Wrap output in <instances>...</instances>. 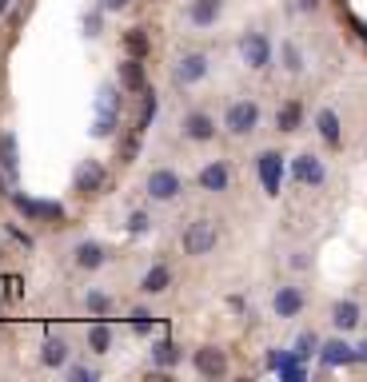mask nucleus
<instances>
[{
	"label": "nucleus",
	"instance_id": "c756f323",
	"mask_svg": "<svg viewBox=\"0 0 367 382\" xmlns=\"http://www.w3.org/2000/svg\"><path fill=\"white\" fill-rule=\"evenodd\" d=\"M156 111H160V100H156V92H148V96H144V111H140V124H136V131L148 128V124L156 120Z\"/></svg>",
	"mask_w": 367,
	"mask_h": 382
},
{
	"label": "nucleus",
	"instance_id": "4c0bfd02",
	"mask_svg": "<svg viewBox=\"0 0 367 382\" xmlns=\"http://www.w3.org/2000/svg\"><path fill=\"white\" fill-rule=\"evenodd\" d=\"M12 235H16V239H21L24 247H28V251H32V235H28V231H16V227H12Z\"/></svg>",
	"mask_w": 367,
	"mask_h": 382
},
{
	"label": "nucleus",
	"instance_id": "ea45409f",
	"mask_svg": "<svg viewBox=\"0 0 367 382\" xmlns=\"http://www.w3.org/2000/svg\"><path fill=\"white\" fill-rule=\"evenodd\" d=\"M356 354H359V362H367V339H363V342H359V346H356Z\"/></svg>",
	"mask_w": 367,
	"mask_h": 382
},
{
	"label": "nucleus",
	"instance_id": "a878e982",
	"mask_svg": "<svg viewBox=\"0 0 367 382\" xmlns=\"http://www.w3.org/2000/svg\"><path fill=\"white\" fill-rule=\"evenodd\" d=\"M88 346H92L96 354H108V346H112V331H108L104 322H96V327L88 331Z\"/></svg>",
	"mask_w": 367,
	"mask_h": 382
},
{
	"label": "nucleus",
	"instance_id": "6e6552de",
	"mask_svg": "<svg viewBox=\"0 0 367 382\" xmlns=\"http://www.w3.org/2000/svg\"><path fill=\"white\" fill-rule=\"evenodd\" d=\"M204 76H208V56L204 52H188V56H180V64L172 68V80L180 84V88L204 80Z\"/></svg>",
	"mask_w": 367,
	"mask_h": 382
},
{
	"label": "nucleus",
	"instance_id": "a19ab883",
	"mask_svg": "<svg viewBox=\"0 0 367 382\" xmlns=\"http://www.w3.org/2000/svg\"><path fill=\"white\" fill-rule=\"evenodd\" d=\"M12 9V0H0V12H9Z\"/></svg>",
	"mask_w": 367,
	"mask_h": 382
},
{
	"label": "nucleus",
	"instance_id": "ddd939ff",
	"mask_svg": "<svg viewBox=\"0 0 367 382\" xmlns=\"http://www.w3.org/2000/svg\"><path fill=\"white\" fill-rule=\"evenodd\" d=\"M196 183L204 191H228V183H232V171H228L224 160H212L200 168V175H196Z\"/></svg>",
	"mask_w": 367,
	"mask_h": 382
},
{
	"label": "nucleus",
	"instance_id": "c85d7f7f",
	"mask_svg": "<svg viewBox=\"0 0 367 382\" xmlns=\"http://www.w3.org/2000/svg\"><path fill=\"white\" fill-rule=\"evenodd\" d=\"M116 131V116H104V111H96V120H92V136L96 140H108Z\"/></svg>",
	"mask_w": 367,
	"mask_h": 382
},
{
	"label": "nucleus",
	"instance_id": "a211bd4d",
	"mask_svg": "<svg viewBox=\"0 0 367 382\" xmlns=\"http://www.w3.org/2000/svg\"><path fill=\"white\" fill-rule=\"evenodd\" d=\"M16 168H21L16 136H12V131H0V171H4V175H16Z\"/></svg>",
	"mask_w": 367,
	"mask_h": 382
},
{
	"label": "nucleus",
	"instance_id": "473e14b6",
	"mask_svg": "<svg viewBox=\"0 0 367 382\" xmlns=\"http://www.w3.org/2000/svg\"><path fill=\"white\" fill-rule=\"evenodd\" d=\"M68 378L72 382H96V371H88V366H68Z\"/></svg>",
	"mask_w": 367,
	"mask_h": 382
},
{
	"label": "nucleus",
	"instance_id": "1a4fd4ad",
	"mask_svg": "<svg viewBox=\"0 0 367 382\" xmlns=\"http://www.w3.org/2000/svg\"><path fill=\"white\" fill-rule=\"evenodd\" d=\"M292 175H296L299 183H312V187H319V183L327 180V168L319 155H312V151H304V155H296L292 160Z\"/></svg>",
	"mask_w": 367,
	"mask_h": 382
},
{
	"label": "nucleus",
	"instance_id": "f257e3e1",
	"mask_svg": "<svg viewBox=\"0 0 367 382\" xmlns=\"http://www.w3.org/2000/svg\"><path fill=\"white\" fill-rule=\"evenodd\" d=\"M224 128L232 131V136H248V131L260 128V104L255 100H235L232 108H228L224 116Z\"/></svg>",
	"mask_w": 367,
	"mask_h": 382
},
{
	"label": "nucleus",
	"instance_id": "9d476101",
	"mask_svg": "<svg viewBox=\"0 0 367 382\" xmlns=\"http://www.w3.org/2000/svg\"><path fill=\"white\" fill-rule=\"evenodd\" d=\"M192 362H196V371L204 374V378H224L228 374V354L220 351V346H200Z\"/></svg>",
	"mask_w": 367,
	"mask_h": 382
},
{
	"label": "nucleus",
	"instance_id": "7c9ffc66",
	"mask_svg": "<svg viewBox=\"0 0 367 382\" xmlns=\"http://www.w3.org/2000/svg\"><path fill=\"white\" fill-rule=\"evenodd\" d=\"M319 346H324V342H319L312 331H307V334H299V339H296V354H299V359H312V354H319Z\"/></svg>",
	"mask_w": 367,
	"mask_h": 382
},
{
	"label": "nucleus",
	"instance_id": "e433bc0d",
	"mask_svg": "<svg viewBox=\"0 0 367 382\" xmlns=\"http://www.w3.org/2000/svg\"><path fill=\"white\" fill-rule=\"evenodd\" d=\"M128 4H132V0H100L104 12H120V9H128Z\"/></svg>",
	"mask_w": 367,
	"mask_h": 382
},
{
	"label": "nucleus",
	"instance_id": "0eeeda50",
	"mask_svg": "<svg viewBox=\"0 0 367 382\" xmlns=\"http://www.w3.org/2000/svg\"><path fill=\"white\" fill-rule=\"evenodd\" d=\"M255 171H260V183H264L267 195H280V183H284V155H280V151H260Z\"/></svg>",
	"mask_w": 367,
	"mask_h": 382
},
{
	"label": "nucleus",
	"instance_id": "7ed1b4c3",
	"mask_svg": "<svg viewBox=\"0 0 367 382\" xmlns=\"http://www.w3.org/2000/svg\"><path fill=\"white\" fill-rule=\"evenodd\" d=\"M144 187H148V195H152L156 203H168L184 191V180H180V171H172V168H156Z\"/></svg>",
	"mask_w": 367,
	"mask_h": 382
},
{
	"label": "nucleus",
	"instance_id": "6ab92c4d",
	"mask_svg": "<svg viewBox=\"0 0 367 382\" xmlns=\"http://www.w3.org/2000/svg\"><path fill=\"white\" fill-rule=\"evenodd\" d=\"M76 267H84V271H96V267H104V247L100 243H76Z\"/></svg>",
	"mask_w": 367,
	"mask_h": 382
},
{
	"label": "nucleus",
	"instance_id": "393cba45",
	"mask_svg": "<svg viewBox=\"0 0 367 382\" xmlns=\"http://www.w3.org/2000/svg\"><path fill=\"white\" fill-rule=\"evenodd\" d=\"M124 48H128V56H148V48H152V40H148V32L144 28H128L124 32Z\"/></svg>",
	"mask_w": 367,
	"mask_h": 382
},
{
	"label": "nucleus",
	"instance_id": "5701e85b",
	"mask_svg": "<svg viewBox=\"0 0 367 382\" xmlns=\"http://www.w3.org/2000/svg\"><path fill=\"white\" fill-rule=\"evenodd\" d=\"M299 120H304V108H299V100H287L284 108L275 111V128H280V131H299Z\"/></svg>",
	"mask_w": 367,
	"mask_h": 382
},
{
	"label": "nucleus",
	"instance_id": "2f4dec72",
	"mask_svg": "<svg viewBox=\"0 0 367 382\" xmlns=\"http://www.w3.org/2000/svg\"><path fill=\"white\" fill-rule=\"evenodd\" d=\"M148 227H152V219H148V215H144V212H136L132 219H128V231H136V235H144V231H148Z\"/></svg>",
	"mask_w": 367,
	"mask_h": 382
},
{
	"label": "nucleus",
	"instance_id": "2eb2a0df",
	"mask_svg": "<svg viewBox=\"0 0 367 382\" xmlns=\"http://www.w3.org/2000/svg\"><path fill=\"white\" fill-rule=\"evenodd\" d=\"M359 319H363V311H359L356 299H339L331 302V322H336V331H356Z\"/></svg>",
	"mask_w": 367,
	"mask_h": 382
},
{
	"label": "nucleus",
	"instance_id": "c9c22d12",
	"mask_svg": "<svg viewBox=\"0 0 367 382\" xmlns=\"http://www.w3.org/2000/svg\"><path fill=\"white\" fill-rule=\"evenodd\" d=\"M84 302H88V311H108V299H104V295H84Z\"/></svg>",
	"mask_w": 367,
	"mask_h": 382
},
{
	"label": "nucleus",
	"instance_id": "cd10ccee",
	"mask_svg": "<svg viewBox=\"0 0 367 382\" xmlns=\"http://www.w3.org/2000/svg\"><path fill=\"white\" fill-rule=\"evenodd\" d=\"M280 56H284V68L292 72V76H296V72H304V52H299L292 40H287L284 48H280Z\"/></svg>",
	"mask_w": 367,
	"mask_h": 382
},
{
	"label": "nucleus",
	"instance_id": "412c9836",
	"mask_svg": "<svg viewBox=\"0 0 367 382\" xmlns=\"http://www.w3.org/2000/svg\"><path fill=\"white\" fill-rule=\"evenodd\" d=\"M168 283H172V271H168L164 263H156L152 271L140 279V291H144V295H160V291H168Z\"/></svg>",
	"mask_w": 367,
	"mask_h": 382
},
{
	"label": "nucleus",
	"instance_id": "4be33fe9",
	"mask_svg": "<svg viewBox=\"0 0 367 382\" xmlns=\"http://www.w3.org/2000/svg\"><path fill=\"white\" fill-rule=\"evenodd\" d=\"M41 362H44V366H68V342H64V339H44Z\"/></svg>",
	"mask_w": 367,
	"mask_h": 382
},
{
	"label": "nucleus",
	"instance_id": "f704fd0d",
	"mask_svg": "<svg viewBox=\"0 0 367 382\" xmlns=\"http://www.w3.org/2000/svg\"><path fill=\"white\" fill-rule=\"evenodd\" d=\"M100 12H88V16H84V28H88V36H100Z\"/></svg>",
	"mask_w": 367,
	"mask_h": 382
},
{
	"label": "nucleus",
	"instance_id": "423d86ee",
	"mask_svg": "<svg viewBox=\"0 0 367 382\" xmlns=\"http://www.w3.org/2000/svg\"><path fill=\"white\" fill-rule=\"evenodd\" d=\"M104 187H108V175H104V168L96 160H84L76 168V175H72V191H80V195H100Z\"/></svg>",
	"mask_w": 367,
	"mask_h": 382
},
{
	"label": "nucleus",
	"instance_id": "4468645a",
	"mask_svg": "<svg viewBox=\"0 0 367 382\" xmlns=\"http://www.w3.org/2000/svg\"><path fill=\"white\" fill-rule=\"evenodd\" d=\"M272 311L280 315V319H296V315L304 311V291H299V287H280L272 299Z\"/></svg>",
	"mask_w": 367,
	"mask_h": 382
},
{
	"label": "nucleus",
	"instance_id": "dca6fc26",
	"mask_svg": "<svg viewBox=\"0 0 367 382\" xmlns=\"http://www.w3.org/2000/svg\"><path fill=\"white\" fill-rule=\"evenodd\" d=\"M144 84H148V76H144V60H140V56H128V60L120 64V88L144 92Z\"/></svg>",
	"mask_w": 367,
	"mask_h": 382
},
{
	"label": "nucleus",
	"instance_id": "58836bf2",
	"mask_svg": "<svg viewBox=\"0 0 367 382\" xmlns=\"http://www.w3.org/2000/svg\"><path fill=\"white\" fill-rule=\"evenodd\" d=\"M299 9H304V12H312V9H319V0H299Z\"/></svg>",
	"mask_w": 367,
	"mask_h": 382
},
{
	"label": "nucleus",
	"instance_id": "b1692460",
	"mask_svg": "<svg viewBox=\"0 0 367 382\" xmlns=\"http://www.w3.org/2000/svg\"><path fill=\"white\" fill-rule=\"evenodd\" d=\"M180 359H184V351L176 346L172 339H164V342H156V346H152V362L160 366V371H168V366H176Z\"/></svg>",
	"mask_w": 367,
	"mask_h": 382
},
{
	"label": "nucleus",
	"instance_id": "f3484780",
	"mask_svg": "<svg viewBox=\"0 0 367 382\" xmlns=\"http://www.w3.org/2000/svg\"><path fill=\"white\" fill-rule=\"evenodd\" d=\"M220 9H224V0H192V9H188V21H192L196 28H208V24H216Z\"/></svg>",
	"mask_w": 367,
	"mask_h": 382
},
{
	"label": "nucleus",
	"instance_id": "39448f33",
	"mask_svg": "<svg viewBox=\"0 0 367 382\" xmlns=\"http://www.w3.org/2000/svg\"><path fill=\"white\" fill-rule=\"evenodd\" d=\"M240 56H244L248 68H267L272 64V40H267L264 32H248L244 40H240Z\"/></svg>",
	"mask_w": 367,
	"mask_h": 382
},
{
	"label": "nucleus",
	"instance_id": "f03ea898",
	"mask_svg": "<svg viewBox=\"0 0 367 382\" xmlns=\"http://www.w3.org/2000/svg\"><path fill=\"white\" fill-rule=\"evenodd\" d=\"M216 239H220L216 223L212 219H196V223H188V231H184V251L188 255H208L216 247Z\"/></svg>",
	"mask_w": 367,
	"mask_h": 382
},
{
	"label": "nucleus",
	"instance_id": "9b49d317",
	"mask_svg": "<svg viewBox=\"0 0 367 382\" xmlns=\"http://www.w3.org/2000/svg\"><path fill=\"white\" fill-rule=\"evenodd\" d=\"M319 362H324L327 371H336V366H351V362H359L356 346H347L344 339H331L319 346Z\"/></svg>",
	"mask_w": 367,
	"mask_h": 382
},
{
	"label": "nucleus",
	"instance_id": "f8f14e48",
	"mask_svg": "<svg viewBox=\"0 0 367 382\" xmlns=\"http://www.w3.org/2000/svg\"><path fill=\"white\" fill-rule=\"evenodd\" d=\"M184 136L196 140V143L216 140V120L208 116V111H188V116H184Z\"/></svg>",
	"mask_w": 367,
	"mask_h": 382
},
{
	"label": "nucleus",
	"instance_id": "72a5a7b5",
	"mask_svg": "<svg viewBox=\"0 0 367 382\" xmlns=\"http://www.w3.org/2000/svg\"><path fill=\"white\" fill-rule=\"evenodd\" d=\"M132 327H136V331H148V327H152V315H148V311H132Z\"/></svg>",
	"mask_w": 367,
	"mask_h": 382
},
{
	"label": "nucleus",
	"instance_id": "20e7f679",
	"mask_svg": "<svg viewBox=\"0 0 367 382\" xmlns=\"http://www.w3.org/2000/svg\"><path fill=\"white\" fill-rule=\"evenodd\" d=\"M12 207H16L24 219H52V223H60V219H64V207H60V203L32 200V195H24V191H16V195H12Z\"/></svg>",
	"mask_w": 367,
	"mask_h": 382
},
{
	"label": "nucleus",
	"instance_id": "79ce46f5",
	"mask_svg": "<svg viewBox=\"0 0 367 382\" xmlns=\"http://www.w3.org/2000/svg\"><path fill=\"white\" fill-rule=\"evenodd\" d=\"M4 191H9V183H4V175H0V195H4Z\"/></svg>",
	"mask_w": 367,
	"mask_h": 382
},
{
	"label": "nucleus",
	"instance_id": "bb28decb",
	"mask_svg": "<svg viewBox=\"0 0 367 382\" xmlns=\"http://www.w3.org/2000/svg\"><path fill=\"white\" fill-rule=\"evenodd\" d=\"M96 111H104V116H120V96H116L112 84H104L100 88V100H96Z\"/></svg>",
	"mask_w": 367,
	"mask_h": 382
},
{
	"label": "nucleus",
	"instance_id": "aec40b11",
	"mask_svg": "<svg viewBox=\"0 0 367 382\" xmlns=\"http://www.w3.org/2000/svg\"><path fill=\"white\" fill-rule=\"evenodd\" d=\"M316 128H319V136H324L327 143H331V148H339V140H344V131H339V116L331 108H324L316 116Z\"/></svg>",
	"mask_w": 367,
	"mask_h": 382
}]
</instances>
